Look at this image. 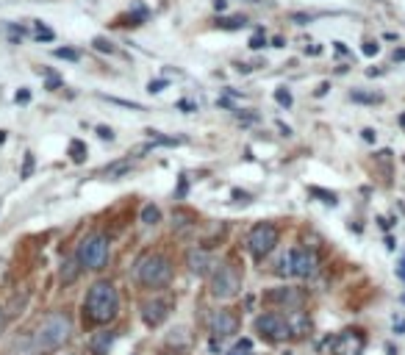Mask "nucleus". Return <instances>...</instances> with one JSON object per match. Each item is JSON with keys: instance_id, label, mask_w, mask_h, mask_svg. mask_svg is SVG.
Returning <instances> with one entry per match:
<instances>
[{"instance_id": "nucleus-1", "label": "nucleus", "mask_w": 405, "mask_h": 355, "mask_svg": "<svg viewBox=\"0 0 405 355\" xmlns=\"http://www.w3.org/2000/svg\"><path fill=\"white\" fill-rule=\"evenodd\" d=\"M119 314V292L111 280H95L84 297V319L89 325H108Z\"/></svg>"}, {"instance_id": "nucleus-2", "label": "nucleus", "mask_w": 405, "mask_h": 355, "mask_svg": "<svg viewBox=\"0 0 405 355\" xmlns=\"http://www.w3.org/2000/svg\"><path fill=\"white\" fill-rule=\"evenodd\" d=\"M73 336V319L67 311H50L42 317V322L36 325V333H34V350L39 355H47V352H56L61 350Z\"/></svg>"}, {"instance_id": "nucleus-3", "label": "nucleus", "mask_w": 405, "mask_h": 355, "mask_svg": "<svg viewBox=\"0 0 405 355\" xmlns=\"http://www.w3.org/2000/svg\"><path fill=\"white\" fill-rule=\"evenodd\" d=\"M137 280L148 289H164L172 280V261L164 253H145L137 261Z\"/></svg>"}, {"instance_id": "nucleus-4", "label": "nucleus", "mask_w": 405, "mask_h": 355, "mask_svg": "<svg viewBox=\"0 0 405 355\" xmlns=\"http://www.w3.org/2000/svg\"><path fill=\"white\" fill-rule=\"evenodd\" d=\"M316 269H319V258L308 247H292L278 261V275H284V277H300V280H305V277H314Z\"/></svg>"}, {"instance_id": "nucleus-5", "label": "nucleus", "mask_w": 405, "mask_h": 355, "mask_svg": "<svg viewBox=\"0 0 405 355\" xmlns=\"http://www.w3.org/2000/svg\"><path fill=\"white\" fill-rule=\"evenodd\" d=\"M209 280H211V295L217 300H231L242 292V272L231 261H220L209 275Z\"/></svg>"}, {"instance_id": "nucleus-6", "label": "nucleus", "mask_w": 405, "mask_h": 355, "mask_svg": "<svg viewBox=\"0 0 405 355\" xmlns=\"http://www.w3.org/2000/svg\"><path fill=\"white\" fill-rule=\"evenodd\" d=\"M108 250H111L108 236H106V233H92V236H86V239L78 244L76 255H78V261H81L84 269L97 272V269L106 266V261H108Z\"/></svg>"}, {"instance_id": "nucleus-7", "label": "nucleus", "mask_w": 405, "mask_h": 355, "mask_svg": "<svg viewBox=\"0 0 405 355\" xmlns=\"http://www.w3.org/2000/svg\"><path fill=\"white\" fill-rule=\"evenodd\" d=\"M281 239V231L273 225V222H255L247 233V253L255 258V261H264L269 253L275 250Z\"/></svg>"}, {"instance_id": "nucleus-8", "label": "nucleus", "mask_w": 405, "mask_h": 355, "mask_svg": "<svg viewBox=\"0 0 405 355\" xmlns=\"http://www.w3.org/2000/svg\"><path fill=\"white\" fill-rule=\"evenodd\" d=\"M255 333H258L264 341H273V344H281V341L294 339L289 314H278V311L261 314V317L255 319Z\"/></svg>"}, {"instance_id": "nucleus-9", "label": "nucleus", "mask_w": 405, "mask_h": 355, "mask_svg": "<svg viewBox=\"0 0 405 355\" xmlns=\"http://www.w3.org/2000/svg\"><path fill=\"white\" fill-rule=\"evenodd\" d=\"M364 347H367V333L350 328L330 341V355H361Z\"/></svg>"}, {"instance_id": "nucleus-10", "label": "nucleus", "mask_w": 405, "mask_h": 355, "mask_svg": "<svg viewBox=\"0 0 405 355\" xmlns=\"http://www.w3.org/2000/svg\"><path fill=\"white\" fill-rule=\"evenodd\" d=\"M170 311H172V300H167V297H150V300H145V303L139 306L142 322H145L148 328L164 325L167 317H170Z\"/></svg>"}, {"instance_id": "nucleus-11", "label": "nucleus", "mask_w": 405, "mask_h": 355, "mask_svg": "<svg viewBox=\"0 0 405 355\" xmlns=\"http://www.w3.org/2000/svg\"><path fill=\"white\" fill-rule=\"evenodd\" d=\"M186 266H189V272L197 275V277H209V275L214 272L217 261H214V255H211L206 247H189V250H186Z\"/></svg>"}, {"instance_id": "nucleus-12", "label": "nucleus", "mask_w": 405, "mask_h": 355, "mask_svg": "<svg viewBox=\"0 0 405 355\" xmlns=\"http://www.w3.org/2000/svg\"><path fill=\"white\" fill-rule=\"evenodd\" d=\"M209 328H211V336H214V339L236 336V333H239V317H236L231 308H220V311L211 317Z\"/></svg>"}, {"instance_id": "nucleus-13", "label": "nucleus", "mask_w": 405, "mask_h": 355, "mask_svg": "<svg viewBox=\"0 0 405 355\" xmlns=\"http://www.w3.org/2000/svg\"><path fill=\"white\" fill-rule=\"evenodd\" d=\"M264 303H269V306H286V308H300L305 303V292L303 289H292V286L269 289L264 295Z\"/></svg>"}, {"instance_id": "nucleus-14", "label": "nucleus", "mask_w": 405, "mask_h": 355, "mask_svg": "<svg viewBox=\"0 0 405 355\" xmlns=\"http://www.w3.org/2000/svg\"><path fill=\"white\" fill-rule=\"evenodd\" d=\"M81 272H84V266H81L78 255L64 258L61 261V269H58V283H61V286H73V283L81 277Z\"/></svg>"}, {"instance_id": "nucleus-15", "label": "nucleus", "mask_w": 405, "mask_h": 355, "mask_svg": "<svg viewBox=\"0 0 405 355\" xmlns=\"http://www.w3.org/2000/svg\"><path fill=\"white\" fill-rule=\"evenodd\" d=\"M114 339H117V333H111V330H100V333H95V336L89 339V352H92V355H108Z\"/></svg>"}, {"instance_id": "nucleus-16", "label": "nucleus", "mask_w": 405, "mask_h": 355, "mask_svg": "<svg viewBox=\"0 0 405 355\" xmlns=\"http://www.w3.org/2000/svg\"><path fill=\"white\" fill-rule=\"evenodd\" d=\"M189 341H192V336H189V330H186V328H175V330L170 333V339H167V344H170V347H175V350L189 347Z\"/></svg>"}, {"instance_id": "nucleus-17", "label": "nucleus", "mask_w": 405, "mask_h": 355, "mask_svg": "<svg viewBox=\"0 0 405 355\" xmlns=\"http://www.w3.org/2000/svg\"><path fill=\"white\" fill-rule=\"evenodd\" d=\"M125 172H130V159H125V161H114V164L106 167V178H111V181L122 178Z\"/></svg>"}, {"instance_id": "nucleus-18", "label": "nucleus", "mask_w": 405, "mask_h": 355, "mask_svg": "<svg viewBox=\"0 0 405 355\" xmlns=\"http://www.w3.org/2000/svg\"><path fill=\"white\" fill-rule=\"evenodd\" d=\"M142 222H145V225H159V222H161V211H159V205L148 203V205L142 208Z\"/></svg>"}, {"instance_id": "nucleus-19", "label": "nucleus", "mask_w": 405, "mask_h": 355, "mask_svg": "<svg viewBox=\"0 0 405 355\" xmlns=\"http://www.w3.org/2000/svg\"><path fill=\"white\" fill-rule=\"evenodd\" d=\"M217 25H220L222 31H239V28L247 25V17H242V14H236V17H222Z\"/></svg>"}, {"instance_id": "nucleus-20", "label": "nucleus", "mask_w": 405, "mask_h": 355, "mask_svg": "<svg viewBox=\"0 0 405 355\" xmlns=\"http://www.w3.org/2000/svg\"><path fill=\"white\" fill-rule=\"evenodd\" d=\"M70 156H73L76 164H84L86 161V145H84V141H78V139L70 141Z\"/></svg>"}, {"instance_id": "nucleus-21", "label": "nucleus", "mask_w": 405, "mask_h": 355, "mask_svg": "<svg viewBox=\"0 0 405 355\" xmlns=\"http://www.w3.org/2000/svg\"><path fill=\"white\" fill-rule=\"evenodd\" d=\"M350 98H353V103H380L383 100V95H372V92H361V89H353Z\"/></svg>"}, {"instance_id": "nucleus-22", "label": "nucleus", "mask_w": 405, "mask_h": 355, "mask_svg": "<svg viewBox=\"0 0 405 355\" xmlns=\"http://www.w3.org/2000/svg\"><path fill=\"white\" fill-rule=\"evenodd\" d=\"M92 45H95V50H100V53H117V47H114V42H108L106 36H97V39H95Z\"/></svg>"}, {"instance_id": "nucleus-23", "label": "nucleus", "mask_w": 405, "mask_h": 355, "mask_svg": "<svg viewBox=\"0 0 405 355\" xmlns=\"http://www.w3.org/2000/svg\"><path fill=\"white\" fill-rule=\"evenodd\" d=\"M275 100H278L284 108H289V106H292V92L281 87V89H275Z\"/></svg>"}, {"instance_id": "nucleus-24", "label": "nucleus", "mask_w": 405, "mask_h": 355, "mask_svg": "<svg viewBox=\"0 0 405 355\" xmlns=\"http://www.w3.org/2000/svg\"><path fill=\"white\" fill-rule=\"evenodd\" d=\"M56 56L58 58H67V61H78V50H73V47H58Z\"/></svg>"}, {"instance_id": "nucleus-25", "label": "nucleus", "mask_w": 405, "mask_h": 355, "mask_svg": "<svg viewBox=\"0 0 405 355\" xmlns=\"http://www.w3.org/2000/svg\"><path fill=\"white\" fill-rule=\"evenodd\" d=\"M228 355H255V352L250 350V341L244 339V341H242V344H236V347H233V350L228 352Z\"/></svg>"}, {"instance_id": "nucleus-26", "label": "nucleus", "mask_w": 405, "mask_h": 355, "mask_svg": "<svg viewBox=\"0 0 405 355\" xmlns=\"http://www.w3.org/2000/svg\"><path fill=\"white\" fill-rule=\"evenodd\" d=\"M34 172V153H25V164H23V178H31Z\"/></svg>"}, {"instance_id": "nucleus-27", "label": "nucleus", "mask_w": 405, "mask_h": 355, "mask_svg": "<svg viewBox=\"0 0 405 355\" xmlns=\"http://www.w3.org/2000/svg\"><path fill=\"white\" fill-rule=\"evenodd\" d=\"M264 45H266V36H264V34H261V31H258V34H255V36H253V39H250V47H253V50H261V47H264Z\"/></svg>"}, {"instance_id": "nucleus-28", "label": "nucleus", "mask_w": 405, "mask_h": 355, "mask_svg": "<svg viewBox=\"0 0 405 355\" xmlns=\"http://www.w3.org/2000/svg\"><path fill=\"white\" fill-rule=\"evenodd\" d=\"M42 39H45V42H53V39H56V34H53L50 28H42V23H39V42H42Z\"/></svg>"}, {"instance_id": "nucleus-29", "label": "nucleus", "mask_w": 405, "mask_h": 355, "mask_svg": "<svg viewBox=\"0 0 405 355\" xmlns=\"http://www.w3.org/2000/svg\"><path fill=\"white\" fill-rule=\"evenodd\" d=\"M164 87H167V81H150L148 92H150V95H159V92H164Z\"/></svg>"}, {"instance_id": "nucleus-30", "label": "nucleus", "mask_w": 405, "mask_h": 355, "mask_svg": "<svg viewBox=\"0 0 405 355\" xmlns=\"http://www.w3.org/2000/svg\"><path fill=\"white\" fill-rule=\"evenodd\" d=\"M378 50H380L378 42H364V53H367V56H378Z\"/></svg>"}, {"instance_id": "nucleus-31", "label": "nucleus", "mask_w": 405, "mask_h": 355, "mask_svg": "<svg viewBox=\"0 0 405 355\" xmlns=\"http://www.w3.org/2000/svg\"><path fill=\"white\" fill-rule=\"evenodd\" d=\"M97 136H100V139H108V141H111V139H114V130H111V128H97Z\"/></svg>"}, {"instance_id": "nucleus-32", "label": "nucleus", "mask_w": 405, "mask_h": 355, "mask_svg": "<svg viewBox=\"0 0 405 355\" xmlns=\"http://www.w3.org/2000/svg\"><path fill=\"white\" fill-rule=\"evenodd\" d=\"M292 20H294V23H300V25L311 23V17H308V14H292Z\"/></svg>"}, {"instance_id": "nucleus-33", "label": "nucleus", "mask_w": 405, "mask_h": 355, "mask_svg": "<svg viewBox=\"0 0 405 355\" xmlns=\"http://www.w3.org/2000/svg\"><path fill=\"white\" fill-rule=\"evenodd\" d=\"M28 100H31V92H28V89L17 92V103H28Z\"/></svg>"}, {"instance_id": "nucleus-34", "label": "nucleus", "mask_w": 405, "mask_h": 355, "mask_svg": "<svg viewBox=\"0 0 405 355\" xmlns=\"http://www.w3.org/2000/svg\"><path fill=\"white\" fill-rule=\"evenodd\" d=\"M3 330H6V311L0 306V336H3Z\"/></svg>"}, {"instance_id": "nucleus-35", "label": "nucleus", "mask_w": 405, "mask_h": 355, "mask_svg": "<svg viewBox=\"0 0 405 355\" xmlns=\"http://www.w3.org/2000/svg\"><path fill=\"white\" fill-rule=\"evenodd\" d=\"M214 9L217 12H225L228 9V0H214Z\"/></svg>"}, {"instance_id": "nucleus-36", "label": "nucleus", "mask_w": 405, "mask_h": 355, "mask_svg": "<svg viewBox=\"0 0 405 355\" xmlns=\"http://www.w3.org/2000/svg\"><path fill=\"white\" fill-rule=\"evenodd\" d=\"M364 139H367V141H375V130H372V128H367V130H364Z\"/></svg>"}, {"instance_id": "nucleus-37", "label": "nucleus", "mask_w": 405, "mask_h": 355, "mask_svg": "<svg viewBox=\"0 0 405 355\" xmlns=\"http://www.w3.org/2000/svg\"><path fill=\"white\" fill-rule=\"evenodd\" d=\"M402 58H405V47H400V50L394 53V61H402Z\"/></svg>"}, {"instance_id": "nucleus-38", "label": "nucleus", "mask_w": 405, "mask_h": 355, "mask_svg": "<svg viewBox=\"0 0 405 355\" xmlns=\"http://www.w3.org/2000/svg\"><path fill=\"white\" fill-rule=\"evenodd\" d=\"M400 277L405 280V255H402V261H400Z\"/></svg>"}, {"instance_id": "nucleus-39", "label": "nucleus", "mask_w": 405, "mask_h": 355, "mask_svg": "<svg viewBox=\"0 0 405 355\" xmlns=\"http://www.w3.org/2000/svg\"><path fill=\"white\" fill-rule=\"evenodd\" d=\"M3 139H6V133H3V130H0V141H3Z\"/></svg>"}, {"instance_id": "nucleus-40", "label": "nucleus", "mask_w": 405, "mask_h": 355, "mask_svg": "<svg viewBox=\"0 0 405 355\" xmlns=\"http://www.w3.org/2000/svg\"><path fill=\"white\" fill-rule=\"evenodd\" d=\"M247 3H258V0H247Z\"/></svg>"}]
</instances>
